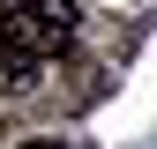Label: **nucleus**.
I'll list each match as a JSON object with an SVG mask.
<instances>
[{
    "mask_svg": "<svg viewBox=\"0 0 157 149\" xmlns=\"http://www.w3.org/2000/svg\"><path fill=\"white\" fill-rule=\"evenodd\" d=\"M75 37V0H0V45L15 52H60Z\"/></svg>",
    "mask_w": 157,
    "mask_h": 149,
    "instance_id": "nucleus-1",
    "label": "nucleus"
},
{
    "mask_svg": "<svg viewBox=\"0 0 157 149\" xmlns=\"http://www.w3.org/2000/svg\"><path fill=\"white\" fill-rule=\"evenodd\" d=\"M30 82H37V60L15 52V45H0V89H30Z\"/></svg>",
    "mask_w": 157,
    "mask_h": 149,
    "instance_id": "nucleus-2",
    "label": "nucleus"
},
{
    "mask_svg": "<svg viewBox=\"0 0 157 149\" xmlns=\"http://www.w3.org/2000/svg\"><path fill=\"white\" fill-rule=\"evenodd\" d=\"M23 149H60V142H23Z\"/></svg>",
    "mask_w": 157,
    "mask_h": 149,
    "instance_id": "nucleus-3",
    "label": "nucleus"
}]
</instances>
